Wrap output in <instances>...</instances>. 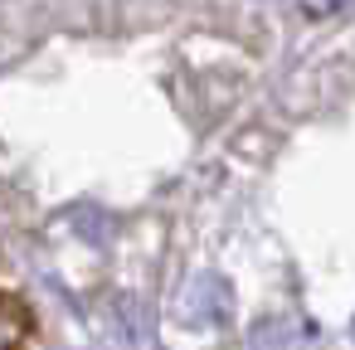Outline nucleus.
Here are the masks:
<instances>
[{
    "label": "nucleus",
    "mask_w": 355,
    "mask_h": 350,
    "mask_svg": "<svg viewBox=\"0 0 355 350\" xmlns=\"http://www.w3.org/2000/svg\"><path fill=\"white\" fill-rule=\"evenodd\" d=\"M25 331H30L25 306H20L15 297H0V350H15V345L25 340Z\"/></svg>",
    "instance_id": "nucleus-1"
}]
</instances>
